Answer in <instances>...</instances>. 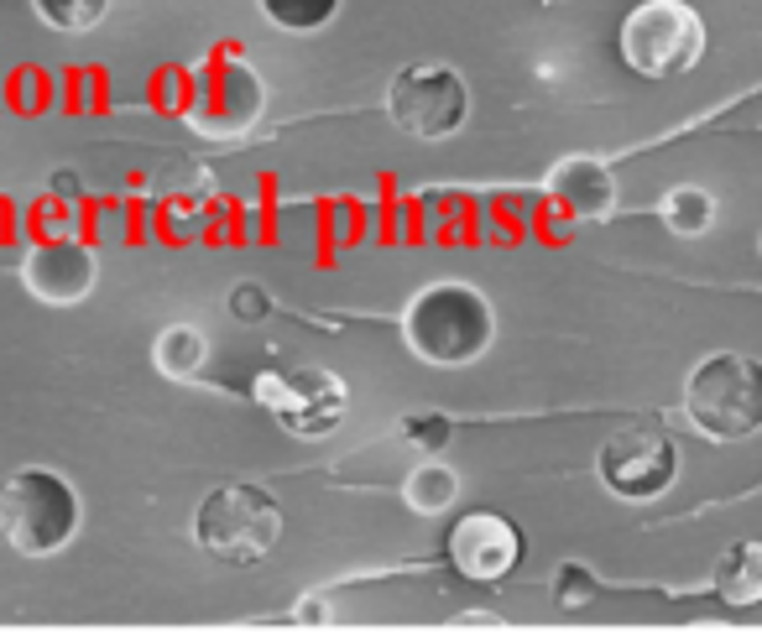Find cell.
Instances as JSON below:
<instances>
[{
  "label": "cell",
  "instance_id": "4fadbf2b",
  "mask_svg": "<svg viewBox=\"0 0 762 636\" xmlns=\"http://www.w3.org/2000/svg\"><path fill=\"white\" fill-rule=\"evenodd\" d=\"M715 595L736 610L746 605H762V543L758 537H742V543H731L721 553V564H715Z\"/></svg>",
  "mask_w": 762,
  "mask_h": 636
},
{
  "label": "cell",
  "instance_id": "9c48e42d",
  "mask_svg": "<svg viewBox=\"0 0 762 636\" xmlns=\"http://www.w3.org/2000/svg\"><path fill=\"white\" fill-rule=\"evenodd\" d=\"M261 104H267L261 79L245 63L225 58V63L204 69V79H199V100L189 110V125H199L204 137H241V131L257 125Z\"/></svg>",
  "mask_w": 762,
  "mask_h": 636
},
{
  "label": "cell",
  "instance_id": "52a82bcc",
  "mask_svg": "<svg viewBox=\"0 0 762 636\" xmlns=\"http://www.w3.org/2000/svg\"><path fill=\"white\" fill-rule=\"evenodd\" d=\"M257 402L298 438H324L345 423L350 392L324 365H293V371H261Z\"/></svg>",
  "mask_w": 762,
  "mask_h": 636
},
{
  "label": "cell",
  "instance_id": "d4e9b609",
  "mask_svg": "<svg viewBox=\"0 0 762 636\" xmlns=\"http://www.w3.org/2000/svg\"><path fill=\"white\" fill-rule=\"evenodd\" d=\"M758 251H762V241H758Z\"/></svg>",
  "mask_w": 762,
  "mask_h": 636
},
{
  "label": "cell",
  "instance_id": "cb8c5ba5",
  "mask_svg": "<svg viewBox=\"0 0 762 636\" xmlns=\"http://www.w3.org/2000/svg\"><path fill=\"white\" fill-rule=\"evenodd\" d=\"M58 193H79V178H69V172H58V183H52Z\"/></svg>",
  "mask_w": 762,
  "mask_h": 636
},
{
  "label": "cell",
  "instance_id": "7402d4cb",
  "mask_svg": "<svg viewBox=\"0 0 762 636\" xmlns=\"http://www.w3.org/2000/svg\"><path fill=\"white\" fill-rule=\"evenodd\" d=\"M298 620H330V610L319 600H309V605H298Z\"/></svg>",
  "mask_w": 762,
  "mask_h": 636
},
{
  "label": "cell",
  "instance_id": "7c38bea8",
  "mask_svg": "<svg viewBox=\"0 0 762 636\" xmlns=\"http://www.w3.org/2000/svg\"><path fill=\"white\" fill-rule=\"evenodd\" d=\"M549 199H554V209L564 220L601 224L616 214L622 189H616L611 162H601V157H590V152H570L549 168Z\"/></svg>",
  "mask_w": 762,
  "mask_h": 636
},
{
  "label": "cell",
  "instance_id": "2e32d148",
  "mask_svg": "<svg viewBox=\"0 0 762 636\" xmlns=\"http://www.w3.org/2000/svg\"><path fill=\"white\" fill-rule=\"evenodd\" d=\"M152 361H157V371H162V376L193 381L199 371H204V361H209L204 329H193V324H168L162 334H157V344H152Z\"/></svg>",
  "mask_w": 762,
  "mask_h": 636
},
{
  "label": "cell",
  "instance_id": "7a4b0ae2",
  "mask_svg": "<svg viewBox=\"0 0 762 636\" xmlns=\"http://www.w3.org/2000/svg\"><path fill=\"white\" fill-rule=\"evenodd\" d=\"M684 417L715 444H742L762 433V361L742 350H715L684 381Z\"/></svg>",
  "mask_w": 762,
  "mask_h": 636
},
{
  "label": "cell",
  "instance_id": "6da1fadb",
  "mask_svg": "<svg viewBox=\"0 0 762 636\" xmlns=\"http://www.w3.org/2000/svg\"><path fill=\"white\" fill-rule=\"evenodd\" d=\"M402 340L423 365H470L497 340L491 297L470 282H429L402 313Z\"/></svg>",
  "mask_w": 762,
  "mask_h": 636
},
{
  "label": "cell",
  "instance_id": "ffe728a7",
  "mask_svg": "<svg viewBox=\"0 0 762 636\" xmlns=\"http://www.w3.org/2000/svg\"><path fill=\"white\" fill-rule=\"evenodd\" d=\"M554 600L564 605V610H580V605L595 600V574H590L585 564H559L554 568Z\"/></svg>",
  "mask_w": 762,
  "mask_h": 636
},
{
  "label": "cell",
  "instance_id": "ac0fdd59",
  "mask_svg": "<svg viewBox=\"0 0 762 636\" xmlns=\"http://www.w3.org/2000/svg\"><path fill=\"white\" fill-rule=\"evenodd\" d=\"M37 17L58 27V32H89V27H100L104 11H110V0H32Z\"/></svg>",
  "mask_w": 762,
  "mask_h": 636
},
{
  "label": "cell",
  "instance_id": "ba28073f",
  "mask_svg": "<svg viewBox=\"0 0 762 636\" xmlns=\"http://www.w3.org/2000/svg\"><path fill=\"white\" fill-rule=\"evenodd\" d=\"M595 475L611 496L622 501H653L679 481V444L663 428L632 423V428L606 433V444L595 454Z\"/></svg>",
  "mask_w": 762,
  "mask_h": 636
},
{
  "label": "cell",
  "instance_id": "277c9868",
  "mask_svg": "<svg viewBox=\"0 0 762 636\" xmlns=\"http://www.w3.org/2000/svg\"><path fill=\"white\" fill-rule=\"evenodd\" d=\"M193 537L209 558L220 564H257L278 548L282 506L261 485H220L199 501L193 512Z\"/></svg>",
  "mask_w": 762,
  "mask_h": 636
},
{
  "label": "cell",
  "instance_id": "e0dca14e",
  "mask_svg": "<svg viewBox=\"0 0 762 636\" xmlns=\"http://www.w3.org/2000/svg\"><path fill=\"white\" fill-rule=\"evenodd\" d=\"M261 11H267V21L282 27V32H319V27L334 21L340 0H261Z\"/></svg>",
  "mask_w": 762,
  "mask_h": 636
},
{
  "label": "cell",
  "instance_id": "8992f818",
  "mask_svg": "<svg viewBox=\"0 0 762 636\" xmlns=\"http://www.w3.org/2000/svg\"><path fill=\"white\" fill-rule=\"evenodd\" d=\"M387 115L402 137L444 141L470 121V84L450 63H408L387 84Z\"/></svg>",
  "mask_w": 762,
  "mask_h": 636
},
{
  "label": "cell",
  "instance_id": "603a6c76",
  "mask_svg": "<svg viewBox=\"0 0 762 636\" xmlns=\"http://www.w3.org/2000/svg\"><path fill=\"white\" fill-rule=\"evenodd\" d=\"M460 626H497V616H485V610H470V616H460Z\"/></svg>",
  "mask_w": 762,
  "mask_h": 636
},
{
  "label": "cell",
  "instance_id": "3957f363",
  "mask_svg": "<svg viewBox=\"0 0 762 636\" xmlns=\"http://www.w3.org/2000/svg\"><path fill=\"white\" fill-rule=\"evenodd\" d=\"M79 516V491L58 470H17L0 485V537L27 558L69 548Z\"/></svg>",
  "mask_w": 762,
  "mask_h": 636
},
{
  "label": "cell",
  "instance_id": "8fae6325",
  "mask_svg": "<svg viewBox=\"0 0 762 636\" xmlns=\"http://www.w3.org/2000/svg\"><path fill=\"white\" fill-rule=\"evenodd\" d=\"M94 276H100V261L84 241H42L27 251L21 261V282L37 303H52V309H73L94 293Z\"/></svg>",
  "mask_w": 762,
  "mask_h": 636
},
{
  "label": "cell",
  "instance_id": "5b68a950",
  "mask_svg": "<svg viewBox=\"0 0 762 636\" xmlns=\"http://www.w3.org/2000/svg\"><path fill=\"white\" fill-rule=\"evenodd\" d=\"M705 58V21L690 0H642L622 21V63L642 79H679Z\"/></svg>",
  "mask_w": 762,
  "mask_h": 636
},
{
  "label": "cell",
  "instance_id": "44dd1931",
  "mask_svg": "<svg viewBox=\"0 0 762 636\" xmlns=\"http://www.w3.org/2000/svg\"><path fill=\"white\" fill-rule=\"evenodd\" d=\"M230 313L241 319V324H261L267 313H272V297L261 282H241V287H230Z\"/></svg>",
  "mask_w": 762,
  "mask_h": 636
},
{
  "label": "cell",
  "instance_id": "d6986e66",
  "mask_svg": "<svg viewBox=\"0 0 762 636\" xmlns=\"http://www.w3.org/2000/svg\"><path fill=\"white\" fill-rule=\"evenodd\" d=\"M398 428H402V444L418 448V454H439L454 438V423L444 413H408Z\"/></svg>",
  "mask_w": 762,
  "mask_h": 636
},
{
  "label": "cell",
  "instance_id": "30bf717a",
  "mask_svg": "<svg viewBox=\"0 0 762 636\" xmlns=\"http://www.w3.org/2000/svg\"><path fill=\"white\" fill-rule=\"evenodd\" d=\"M450 564L475 585H497L522 564V533L497 512H470L450 527Z\"/></svg>",
  "mask_w": 762,
  "mask_h": 636
},
{
  "label": "cell",
  "instance_id": "5bb4252c",
  "mask_svg": "<svg viewBox=\"0 0 762 636\" xmlns=\"http://www.w3.org/2000/svg\"><path fill=\"white\" fill-rule=\"evenodd\" d=\"M659 220L669 224V235H679V241H700V235H711L715 230L721 209H715L711 189H700V183H679V189L663 193Z\"/></svg>",
  "mask_w": 762,
  "mask_h": 636
},
{
  "label": "cell",
  "instance_id": "9a60e30c",
  "mask_svg": "<svg viewBox=\"0 0 762 636\" xmlns=\"http://www.w3.org/2000/svg\"><path fill=\"white\" fill-rule=\"evenodd\" d=\"M402 501H408V512H418V516L450 512L454 501H460V475H454L444 460L423 454V465H413L408 481H402Z\"/></svg>",
  "mask_w": 762,
  "mask_h": 636
}]
</instances>
